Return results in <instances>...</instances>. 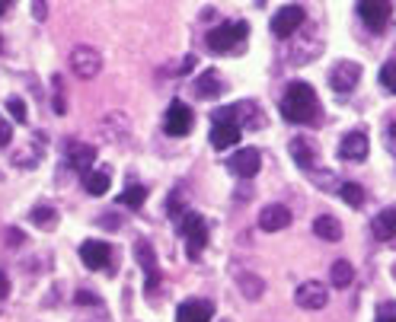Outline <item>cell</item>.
Here are the masks:
<instances>
[{
    "instance_id": "30",
    "label": "cell",
    "mask_w": 396,
    "mask_h": 322,
    "mask_svg": "<svg viewBox=\"0 0 396 322\" xmlns=\"http://www.w3.org/2000/svg\"><path fill=\"white\" fill-rule=\"evenodd\" d=\"M7 112L13 115V121H20V125L29 118V115H26V102H23L20 96H10V99H7Z\"/></svg>"
},
{
    "instance_id": "39",
    "label": "cell",
    "mask_w": 396,
    "mask_h": 322,
    "mask_svg": "<svg viewBox=\"0 0 396 322\" xmlns=\"http://www.w3.org/2000/svg\"><path fill=\"white\" fill-rule=\"evenodd\" d=\"M64 109H68V105H64V99H54V112H58V115H64Z\"/></svg>"
},
{
    "instance_id": "4",
    "label": "cell",
    "mask_w": 396,
    "mask_h": 322,
    "mask_svg": "<svg viewBox=\"0 0 396 322\" xmlns=\"http://www.w3.org/2000/svg\"><path fill=\"white\" fill-rule=\"evenodd\" d=\"M179 233H182V240H186L189 259H198V255L205 252V246H208V220H205L202 214L189 210L186 217L179 220Z\"/></svg>"
},
{
    "instance_id": "8",
    "label": "cell",
    "mask_w": 396,
    "mask_h": 322,
    "mask_svg": "<svg viewBox=\"0 0 396 322\" xmlns=\"http://www.w3.org/2000/svg\"><path fill=\"white\" fill-rule=\"evenodd\" d=\"M68 64L80 80H93V77L103 70V54H99L93 45H77L74 52H71Z\"/></svg>"
},
{
    "instance_id": "5",
    "label": "cell",
    "mask_w": 396,
    "mask_h": 322,
    "mask_svg": "<svg viewBox=\"0 0 396 322\" xmlns=\"http://www.w3.org/2000/svg\"><path fill=\"white\" fill-rule=\"evenodd\" d=\"M358 80H361V64H358V61L342 58L339 64H332V68H329V86H332V93H339V96H349V93H355Z\"/></svg>"
},
{
    "instance_id": "1",
    "label": "cell",
    "mask_w": 396,
    "mask_h": 322,
    "mask_svg": "<svg viewBox=\"0 0 396 322\" xmlns=\"http://www.w3.org/2000/svg\"><path fill=\"white\" fill-rule=\"evenodd\" d=\"M281 115L294 125H316L320 121V99H316V90L304 80L288 83V90L281 96Z\"/></svg>"
},
{
    "instance_id": "13",
    "label": "cell",
    "mask_w": 396,
    "mask_h": 322,
    "mask_svg": "<svg viewBox=\"0 0 396 322\" xmlns=\"http://www.w3.org/2000/svg\"><path fill=\"white\" fill-rule=\"evenodd\" d=\"M135 259L138 265L144 268V275H147V293L157 291L160 284V271H157V255H154V246H150L147 240H138L135 243Z\"/></svg>"
},
{
    "instance_id": "2",
    "label": "cell",
    "mask_w": 396,
    "mask_h": 322,
    "mask_svg": "<svg viewBox=\"0 0 396 322\" xmlns=\"http://www.w3.org/2000/svg\"><path fill=\"white\" fill-rule=\"evenodd\" d=\"M243 135V128L237 125V112H233V105H224V109H217L211 112V147L214 150H227L240 141Z\"/></svg>"
},
{
    "instance_id": "3",
    "label": "cell",
    "mask_w": 396,
    "mask_h": 322,
    "mask_svg": "<svg viewBox=\"0 0 396 322\" xmlns=\"http://www.w3.org/2000/svg\"><path fill=\"white\" fill-rule=\"evenodd\" d=\"M247 32H249V23H243V20H237V23H221L208 32V48L214 54H227L247 42Z\"/></svg>"
},
{
    "instance_id": "33",
    "label": "cell",
    "mask_w": 396,
    "mask_h": 322,
    "mask_svg": "<svg viewBox=\"0 0 396 322\" xmlns=\"http://www.w3.org/2000/svg\"><path fill=\"white\" fill-rule=\"evenodd\" d=\"M7 243L10 246H20V243H23V230H16V227L13 230H7Z\"/></svg>"
},
{
    "instance_id": "34",
    "label": "cell",
    "mask_w": 396,
    "mask_h": 322,
    "mask_svg": "<svg viewBox=\"0 0 396 322\" xmlns=\"http://www.w3.org/2000/svg\"><path fill=\"white\" fill-rule=\"evenodd\" d=\"M77 303H80V307H83V303H93V307H99V297H93V293H77Z\"/></svg>"
},
{
    "instance_id": "22",
    "label": "cell",
    "mask_w": 396,
    "mask_h": 322,
    "mask_svg": "<svg viewBox=\"0 0 396 322\" xmlns=\"http://www.w3.org/2000/svg\"><path fill=\"white\" fill-rule=\"evenodd\" d=\"M109 185H112V176H109V169H93V173L83 176V188H87L93 198L105 195V192H109Z\"/></svg>"
},
{
    "instance_id": "24",
    "label": "cell",
    "mask_w": 396,
    "mask_h": 322,
    "mask_svg": "<svg viewBox=\"0 0 396 322\" xmlns=\"http://www.w3.org/2000/svg\"><path fill=\"white\" fill-rule=\"evenodd\" d=\"M336 195L342 198L349 208H361V204H365V188H361L358 182H339Z\"/></svg>"
},
{
    "instance_id": "12",
    "label": "cell",
    "mask_w": 396,
    "mask_h": 322,
    "mask_svg": "<svg viewBox=\"0 0 396 322\" xmlns=\"http://www.w3.org/2000/svg\"><path fill=\"white\" fill-rule=\"evenodd\" d=\"M93 163H96V147L83 141H68V166L77 173H93Z\"/></svg>"
},
{
    "instance_id": "17",
    "label": "cell",
    "mask_w": 396,
    "mask_h": 322,
    "mask_svg": "<svg viewBox=\"0 0 396 322\" xmlns=\"http://www.w3.org/2000/svg\"><path fill=\"white\" fill-rule=\"evenodd\" d=\"M211 316H214L211 300H186L176 309V322H211Z\"/></svg>"
},
{
    "instance_id": "6",
    "label": "cell",
    "mask_w": 396,
    "mask_h": 322,
    "mask_svg": "<svg viewBox=\"0 0 396 322\" xmlns=\"http://www.w3.org/2000/svg\"><path fill=\"white\" fill-rule=\"evenodd\" d=\"M192 125H195L192 109H189L182 99H173L163 112V131L170 137H186L189 131H192Z\"/></svg>"
},
{
    "instance_id": "28",
    "label": "cell",
    "mask_w": 396,
    "mask_h": 322,
    "mask_svg": "<svg viewBox=\"0 0 396 322\" xmlns=\"http://www.w3.org/2000/svg\"><path fill=\"white\" fill-rule=\"evenodd\" d=\"M166 210H170L173 220H182V217L189 214V204H182V192H179V188H176V192L170 195V201H166Z\"/></svg>"
},
{
    "instance_id": "23",
    "label": "cell",
    "mask_w": 396,
    "mask_h": 322,
    "mask_svg": "<svg viewBox=\"0 0 396 322\" xmlns=\"http://www.w3.org/2000/svg\"><path fill=\"white\" fill-rule=\"evenodd\" d=\"M237 284H240V291H243V297L247 300H259L262 291H265V281H262L259 275H249V271H240Z\"/></svg>"
},
{
    "instance_id": "41",
    "label": "cell",
    "mask_w": 396,
    "mask_h": 322,
    "mask_svg": "<svg viewBox=\"0 0 396 322\" xmlns=\"http://www.w3.org/2000/svg\"><path fill=\"white\" fill-rule=\"evenodd\" d=\"M221 322H230V319H221Z\"/></svg>"
},
{
    "instance_id": "15",
    "label": "cell",
    "mask_w": 396,
    "mask_h": 322,
    "mask_svg": "<svg viewBox=\"0 0 396 322\" xmlns=\"http://www.w3.org/2000/svg\"><path fill=\"white\" fill-rule=\"evenodd\" d=\"M80 259L90 271H103L105 265H109V259H112V249H109V243H103V240H87L80 246Z\"/></svg>"
},
{
    "instance_id": "32",
    "label": "cell",
    "mask_w": 396,
    "mask_h": 322,
    "mask_svg": "<svg viewBox=\"0 0 396 322\" xmlns=\"http://www.w3.org/2000/svg\"><path fill=\"white\" fill-rule=\"evenodd\" d=\"M10 137H13V131H10V121H7V118H0V147H7Z\"/></svg>"
},
{
    "instance_id": "10",
    "label": "cell",
    "mask_w": 396,
    "mask_h": 322,
    "mask_svg": "<svg viewBox=\"0 0 396 322\" xmlns=\"http://www.w3.org/2000/svg\"><path fill=\"white\" fill-rule=\"evenodd\" d=\"M294 300H298L300 309H323L329 303V291L320 281H304V284L294 291Z\"/></svg>"
},
{
    "instance_id": "19",
    "label": "cell",
    "mask_w": 396,
    "mask_h": 322,
    "mask_svg": "<svg viewBox=\"0 0 396 322\" xmlns=\"http://www.w3.org/2000/svg\"><path fill=\"white\" fill-rule=\"evenodd\" d=\"M371 233H374V240H393L396 236V208H383L381 214H374L371 220Z\"/></svg>"
},
{
    "instance_id": "38",
    "label": "cell",
    "mask_w": 396,
    "mask_h": 322,
    "mask_svg": "<svg viewBox=\"0 0 396 322\" xmlns=\"http://www.w3.org/2000/svg\"><path fill=\"white\" fill-rule=\"evenodd\" d=\"M192 68H195V58H192V54H189V58H182V68H179L182 74H186V70H192Z\"/></svg>"
},
{
    "instance_id": "20",
    "label": "cell",
    "mask_w": 396,
    "mask_h": 322,
    "mask_svg": "<svg viewBox=\"0 0 396 322\" xmlns=\"http://www.w3.org/2000/svg\"><path fill=\"white\" fill-rule=\"evenodd\" d=\"M314 233H316V240H323V243H339L342 240V224L332 214H320L314 220Z\"/></svg>"
},
{
    "instance_id": "16",
    "label": "cell",
    "mask_w": 396,
    "mask_h": 322,
    "mask_svg": "<svg viewBox=\"0 0 396 322\" xmlns=\"http://www.w3.org/2000/svg\"><path fill=\"white\" fill-rule=\"evenodd\" d=\"M291 208H284V204H265L259 214V227L265 233H278L284 230V227H291Z\"/></svg>"
},
{
    "instance_id": "36",
    "label": "cell",
    "mask_w": 396,
    "mask_h": 322,
    "mask_svg": "<svg viewBox=\"0 0 396 322\" xmlns=\"http://www.w3.org/2000/svg\"><path fill=\"white\" fill-rule=\"evenodd\" d=\"M7 293H10V281H7V275L0 271V300L7 297Z\"/></svg>"
},
{
    "instance_id": "31",
    "label": "cell",
    "mask_w": 396,
    "mask_h": 322,
    "mask_svg": "<svg viewBox=\"0 0 396 322\" xmlns=\"http://www.w3.org/2000/svg\"><path fill=\"white\" fill-rule=\"evenodd\" d=\"M377 322H396V300H387L377 307Z\"/></svg>"
},
{
    "instance_id": "25",
    "label": "cell",
    "mask_w": 396,
    "mask_h": 322,
    "mask_svg": "<svg viewBox=\"0 0 396 322\" xmlns=\"http://www.w3.org/2000/svg\"><path fill=\"white\" fill-rule=\"evenodd\" d=\"M329 281H332V287H349L351 281H355V268H351V265L345 262V259H339V262H332Z\"/></svg>"
},
{
    "instance_id": "29",
    "label": "cell",
    "mask_w": 396,
    "mask_h": 322,
    "mask_svg": "<svg viewBox=\"0 0 396 322\" xmlns=\"http://www.w3.org/2000/svg\"><path fill=\"white\" fill-rule=\"evenodd\" d=\"M381 86L387 93H396V58H390L381 68Z\"/></svg>"
},
{
    "instance_id": "11",
    "label": "cell",
    "mask_w": 396,
    "mask_h": 322,
    "mask_svg": "<svg viewBox=\"0 0 396 322\" xmlns=\"http://www.w3.org/2000/svg\"><path fill=\"white\" fill-rule=\"evenodd\" d=\"M227 163H230L233 176H240V179H253V176L262 169V153L256 147H243L237 157H230Z\"/></svg>"
},
{
    "instance_id": "35",
    "label": "cell",
    "mask_w": 396,
    "mask_h": 322,
    "mask_svg": "<svg viewBox=\"0 0 396 322\" xmlns=\"http://www.w3.org/2000/svg\"><path fill=\"white\" fill-rule=\"evenodd\" d=\"M387 147H390V153H396V125L387 128Z\"/></svg>"
},
{
    "instance_id": "27",
    "label": "cell",
    "mask_w": 396,
    "mask_h": 322,
    "mask_svg": "<svg viewBox=\"0 0 396 322\" xmlns=\"http://www.w3.org/2000/svg\"><path fill=\"white\" fill-rule=\"evenodd\" d=\"M29 220L36 227H42V230H54V224H58V214H54V208H32Z\"/></svg>"
},
{
    "instance_id": "40",
    "label": "cell",
    "mask_w": 396,
    "mask_h": 322,
    "mask_svg": "<svg viewBox=\"0 0 396 322\" xmlns=\"http://www.w3.org/2000/svg\"><path fill=\"white\" fill-rule=\"evenodd\" d=\"M7 10H10V0H0V16L7 13Z\"/></svg>"
},
{
    "instance_id": "21",
    "label": "cell",
    "mask_w": 396,
    "mask_h": 322,
    "mask_svg": "<svg viewBox=\"0 0 396 322\" xmlns=\"http://www.w3.org/2000/svg\"><path fill=\"white\" fill-rule=\"evenodd\" d=\"M288 150H291L294 163H298L300 169H314V163H316V144H310L307 137H294Z\"/></svg>"
},
{
    "instance_id": "9",
    "label": "cell",
    "mask_w": 396,
    "mask_h": 322,
    "mask_svg": "<svg viewBox=\"0 0 396 322\" xmlns=\"http://www.w3.org/2000/svg\"><path fill=\"white\" fill-rule=\"evenodd\" d=\"M358 16L374 32H381L390 23V16H393V3H387V0H365V3H358Z\"/></svg>"
},
{
    "instance_id": "37",
    "label": "cell",
    "mask_w": 396,
    "mask_h": 322,
    "mask_svg": "<svg viewBox=\"0 0 396 322\" xmlns=\"http://www.w3.org/2000/svg\"><path fill=\"white\" fill-rule=\"evenodd\" d=\"M45 10H48V3H32V13H36L38 20H45Z\"/></svg>"
},
{
    "instance_id": "14",
    "label": "cell",
    "mask_w": 396,
    "mask_h": 322,
    "mask_svg": "<svg viewBox=\"0 0 396 322\" xmlns=\"http://www.w3.org/2000/svg\"><path fill=\"white\" fill-rule=\"evenodd\" d=\"M367 135L365 131H349V135H342V141H339V160H349V163H361V160L367 157Z\"/></svg>"
},
{
    "instance_id": "7",
    "label": "cell",
    "mask_w": 396,
    "mask_h": 322,
    "mask_svg": "<svg viewBox=\"0 0 396 322\" xmlns=\"http://www.w3.org/2000/svg\"><path fill=\"white\" fill-rule=\"evenodd\" d=\"M304 23H307V10L300 3H288V7H281L272 16V36L291 38V36H298V29Z\"/></svg>"
},
{
    "instance_id": "18",
    "label": "cell",
    "mask_w": 396,
    "mask_h": 322,
    "mask_svg": "<svg viewBox=\"0 0 396 322\" xmlns=\"http://www.w3.org/2000/svg\"><path fill=\"white\" fill-rule=\"evenodd\" d=\"M224 90H227V86H224V77L217 74L214 68L205 70V74L195 80V96H198V99H214V96H221Z\"/></svg>"
},
{
    "instance_id": "26",
    "label": "cell",
    "mask_w": 396,
    "mask_h": 322,
    "mask_svg": "<svg viewBox=\"0 0 396 322\" xmlns=\"http://www.w3.org/2000/svg\"><path fill=\"white\" fill-rule=\"evenodd\" d=\"M144 201H147V188L135 185V182H131V185H128L125 192L119 195V204H125V208H141Z\"/></svg>"
}]
</instances>
